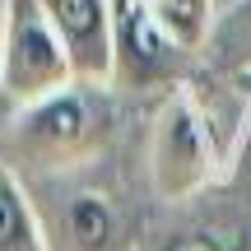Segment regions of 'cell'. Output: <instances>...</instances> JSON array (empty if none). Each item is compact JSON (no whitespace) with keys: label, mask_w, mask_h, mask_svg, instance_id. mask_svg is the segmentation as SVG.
Segmentation results:
<instances>
[{"label":"cell","mask_w":251,"mask_h":251,"mask_svg":"<svg viewBox=\"0 0 251 251\" xmlns=\"http://www.w3.org/2000/svg\"><path fill=\"white\" fill-rule=\"evenodd\" d=\"M121 130V93L107 84H65L51 98L9 107L0 130V163L19 181L61 177L107 158Z\"/></svg>","instance_id":"6da1fadb"},{"label":"cell","mask_w":251,"mask_h":251,"mask_svg":"<svg viewBox=\"0 0 251 251\" xmlns=\"http://www.w3.org/2000/svg\"><path fill=\"white\" fill-rule=\"evenodd\" d=\"M98 163L61 177L24 181L37 209L47 251H140V228L112 186H102Z\"/></svg>","instance_id":"7a4b0ae2"},{"label":"cell","mask_w":251,"mask_h":251,"mask_svg":"<svg viewBox=\"0 0 251 251\" xmlns=\"http://www.w3.org/2000/svg\"><path fill=\"white\" fill-rule=\"evenodd\" d=\"M224 168V140L214 130V117L200 107L196 79L172 89L153 107L149 130V186L158 200L181 205V200L209 191V181Z\"/></svg>","instance_id":"3957f363"},{"label":"cell","mask_w":251,"mask_h":251,"mask_svg":"<svg viewBox=\"0 0 251 251\" xmlns=\"http://www.w3.org/2000/svg\"><path fill=\"white\" fill-rule=\"evenodd\" d=\"M200 75V51L168 33L144 0H112V89L121 98H168Z\"/></svg>","instance_id":"277c9868"},{"label":"cell","mask_w":251,"mask_h":251,"mask_svg":"<svg viewBox=\"0 0 251 251\" xmlns=\"http://www.w3.org/2000/svg\"><path fill=\"white\" fill-rule=\"evenodd\" d=\"M65 84H75V65L42 0H14L5 28V56H0V102L24 107V102L61 93Z\"/></svg>","instance_id":"5b68a950"},{"label":"cell","mask_w":251,"mask_h":251,"mask_svg":"<svg viewBox=\"0 0 251 251\" xmlns=\"http://www.w3.org/2000/svg\"><path fill=\"white\" fill-rule=\"evenodd\" d=\"M70 51L75 79L112 89V0H42Z\"/></svg>","instance_id":"8992f818"},{"label":"cell","mask_w":251,"mask_h":251,"mask_svg":"<svg viewBox=\"0 0 251 251\" xmlns=\"http://www.w3.org/2000/svg\"><path fill=\"white\" fill-rule=\"evenodd\" d=\"M200 70L214 79H242L251 75V0H233L219 9L209 42L200 51Z\"/></svg>","instance_id":"52a82bcc"},{"label":"cell","mask_w":251,"mask_h":251,"mask_svg":"<svg viewBox=\"0 0 251 251\" xmlns=\"http://www.w3.org/2000/svg\"><path fill=\"white\" fill-rule=\"evenodd\" d=\"M0 251H47L28 186L0 163Z\"/></svg>","instance_id":"ba28073f"},{"label":"cell","mask_w":251,"mask_h":251,"mask_svg":"<svg viewBox=\"0 0 251 251\" xmlns=\"http://www.w3.org/2000/svg\"><path fill=\"white\" fill-rule=\"evenodd\" d=\"M153 9L163 28H168L177 42H186L191 51H205L209 42V28L219 19V0H144Z\"/></svg>","instance_id":"9c48e42d"},{"label":"cell","mask_w":251,"mask_h":251,"mask_svg":"<svg viewBox=\"0 0 251 251\" xmlns=\"http://www.w3.org/2000/svg\"><path fill=\"white\" fill-rule=\"evenodd\" d=\"M163 251H233V247L214 233H177V237H168Z\"/></svg>","instance_id":"30bf717a"},{"label":"cell","mask_w":251,"mask_h":251,"mask_svg":"<svg viewBox=\"0 0 251 251\" xmlns=\"http://www.w3.org/2000/svg\"><path fill=\"white\" fill-rule=\"evenodd\" d=\"M9 5H14V0H0V56H5V28H9Z\"/></svg>","instance_id":"8fae6325"},{"label":"cell","mask_w":251,"mask_h":251,"mask_svg":"<svg viewBox=\"0 0 251 251\" xmlns=\"http://www.w3.org/2000/svg\"><path fill=\"white\" fill-rule=\"evenodd\" d=\"M237 84H242V89H247V93H251V75H242V79H237Z\"/></svg>","instance_id":"7c38bea8"},{"label":"cell","mask_w":251,"mask_h":251,"mask_svg":"<svg viewBox=\"0 0 251 251\" xmlns=\"http://www.w3.org/2000/svg\"><path fill=\"white\" fill-rule=\"evenodd\" d=\"M224 5H233V0H219V9H224Z\"/></svg>","instance_id":"4fadbf2b"}]
</instances>
